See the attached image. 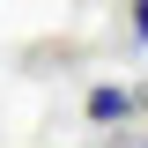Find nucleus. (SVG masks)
<instances>
[{"instance_id":"f257e3e1","label":"nucleus","mask_w":148,"mask_h":148,"mask_svg":"<svg viewBox=\"0 0 148 148\" xmlns=\"http://www.w3.org/2000/svg\"><path fill=\"white\" fill-rule=\"evenodd\" d=\"M126 111H133V96H126V89H89V119H96V126L126 119Z\"/></svg>"},{"instance_id":"f03ea898","label":"nucleus","mask_w":148,"mask_h":148,"mask_svg":"<svg viewBox=\"0 0 148 148\" xmlns=\"http://www.w3.org/2000/svg\"><path fill=\"white\" fill-rule=\"evenodd\" d=\"M133 37H148V0H133Z\"/></svg>"}]
</instances>
